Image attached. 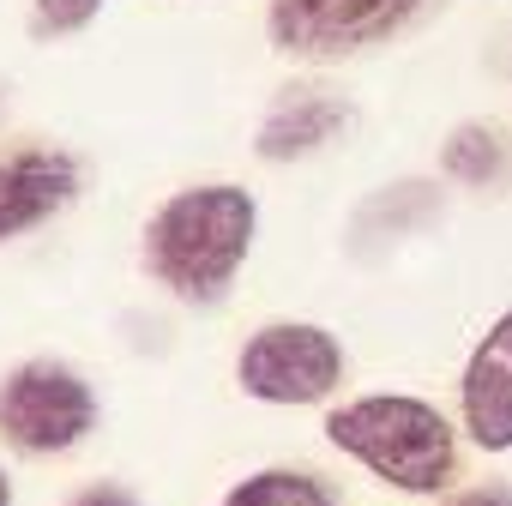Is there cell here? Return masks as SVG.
I'll use <instances>...</instances> for the list:
<instances>
[{
    "instance_id": "1",
    "label": "cell",
    "mask_w": 512,
    "mask_h": 506,
    "mask_svg": "<svg viewBox=\"0 0 512 506\" xmlns=\"http://www.w3.org/2000/svg\"><path fill=\"white\" fill-rule=\"evenodd\" d=\"M253 235H260V199L241 181H193L151 211L145 266L175 302L211 308L235 290Z\"/></svg>"
},
{
    "instance_id": "2",
    "label": "cell",
    "mask_w": 512,
    "mask_h": 506,
    "mask_svg": "<svg viewBox=\"0 0 512 506\" xmlns=\"http://www.w3.org/2000/svg\"><path fill=\"white\" fill-rule=\"evenodd\" d=\"M458 422L416 392H368L326 416V440L398 494H446L458 476Z\"/></svg>"
},
{
    "instance_id": "3",
    "label": "cell",
    "mask_w": 512,
    "mask_h": 506,
    "mask_svg": "<svg viewBox=\"0 0 512 506\" xmlns=\"http://www.w3.org/2000/svg\"><path fill=\"white\" fill-rule=\"evenodd\" d=\"M446 0H266V43L302 67H338L416 31Z\"/></svg>"
},
{
    "instance_id": "4",
    "label": "cell",
    "mask_w": 512,
    "mask_h": 506,
    "mask_svg": "<svg viewBox=\"0 0 512 506\" xmlns=\"http://www.w3.org/2000/svg\"><path fill=\"white\" fill-rule=\"evenodd\" d=\"M344 344L332 326L320 320H272L260 326L241 356H235V386L253 404H278V410H302V404H326L344 386Z\"/></svg>"
},
{
    "instance_id": "5",
    "label": "cell",
    "mask_w": 512,
    "mask_h": 506,
    "mask_svg": "<svg viewBox=\"0 0 512 506\" xmlns=\"http://www.w3.org/2000/svg\"><path fill=\"white\" fill-rule=\"evenodd\" d=\"M91 428H97V392L79 368L37 356L0 380V434H7V446L31 458H55V452H73Z\"/></svg>"
},
{
    "instance_id": "6",
    "label": "cell",
    "mask_w": 512,
    "mask_h": 506,
    "mask_svg": "<svg viewBox=\"0 0 512 506\" xmlns=\"http://www.w3.org/2000/svg\"><path fill=\"white\" fill-rule=\"evenodd\" d=\"M85 187V163L67 145H13L0 151V247L61 217Z\"/></svg>"
},
{
    "instance_id": "7",
    "label": "cell",
    "mask_w": 512,
    "mask_h": 506,
    "mask_svg": "<svg viewBox=\"0 0 512 506\" xmlns=\"http://www.w3.org/2000/svg\"><path fill=\"white\" fill-rule=\"evenodd\" d=\"M458 428L482 452H512V308L488 320L458 374Z\"/></svg>"
},
{
    "instance_id": "8",
    "label": "cell",
    "mask_w": 512,
    "mask_h": 506,
    "mask_svg": "<svg viewBox=\"0 0 512 506\" xmlns=\"http://www.w3.org/2000/svg\"><path fill=\"white\" fill-rule=\"evenodd\" d=\"M356 121L350 97L332 91V85H290L272 97V109L253 127V157L260 163H302V157H320L344 127Z\"/></svg>"
},
{
    "instance_id": "9",
    "label": "cell",
    "mask_w": 512,
    "mask_h": 506,
    "mask_svg": "<svg viewBox=\"0 0 512 506\" xmlns=\"http://www.w3.org/2000/svg\"><path fill=\"white\" fill-rule=\"evenodd\" d=\"M506 169H512V145L494 121H464L440 145V175L458 187H494L506 181Z\"/></svg>"
},
{
    "instance_id": "10",
    "label": "cell",
    "mask_w": 512,
    "mask_h": 506,
    "mask_svg": "<svg viewBox=\"0 0 512 506\" xmlns=\"http://www.w3.org/2000/svg\"><path fill=\"white\" fill-rule=\"evenodd\" d=\"M217 506H338V494L314 476V470H290V464H272V470H253L241 476Z\"/></svg>"
},
{
    "instance_id": "11",
    "label": "cell",
    "mask_w": 512,
    "mask_h": 506,
    "mask_svg": "<svg viewBox=\"0 0 512 506\" xmlns=\"http://www.w3.org/2000/svg\"><path fill=\"white\" fill-rule=\"evenodd\" d=\"M434 211H440V187H434V181H398V187H380V193L362 205V229L386 223L392 235H404V229L428 223Z\"/></svg>"
},
{
    "instance_id": "12",
    "label": "cell",
    "mask_w": 512,
    "mask_h": 506,
    "mask_svg": "<svg viewBox=\"0 0 512 506\" xmlns=\"http://www.w3.org/2000/svg\"><path fill=\"white\" fill-rule=\"evenodd\" d=\"M109 0H31V31L37 37H79L103 19Z\"/></svg>"
},
{
    "instance_id": "13",
    "label": "cell",
    "mask_w": 512,
    "mask_h": 506,
    "mask_svg": "<svg viewBox=\"0 0 512 506\" xmlns=\"http://www.w3.org/2000/svg\"><path fill=\"white\" fill-rule=\"evenodd\" d=\"M67 506H145L127 482H91V488H79Z\"/></svg>"
},
{
    "instance_id": "14",
    "label": "cell",
    "mask_w": 512,
    "mask_h": 506,
    "mask_svg": "<svg viewBox=\"0 0 512 506\" xmlns=\"http://www.w3.org/2000/svg\"><path fill=\"white\" fill-rule=\"evenodd\" d=\"M440 506H512V488L506 482H488V488H464V494H452Z\"/></svg>"
},
{
    "instance_id": "15",
    "label": "cell",
    "mask_w": 512,
    "mask_h": 506,
    "mask_svg": "<svg viewBox=\"0 0 512 506\" xmlns=\"http://www.w3.org/2000/svg\"><path fill=\"white\" fill-rule=\"evenodd\" d=\"M0 506H13V482H7V470H0Z\"/></svg>"
},
{
    "instance_id": "16",
    "label": "cell",
    "mask_w": 512,
    "mask_h": 506,
    "mask_svg": "<svg viewBox=\"0 0 512 506\" xmlns=\"http://www.w3.org/2000/svg\"><path fill=\"white\" fill-rule=\"evenodd\" d=\"M0 103H7V91H0Z\"/></svg>"
}]
</instances>
